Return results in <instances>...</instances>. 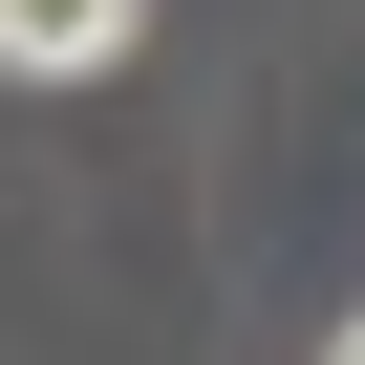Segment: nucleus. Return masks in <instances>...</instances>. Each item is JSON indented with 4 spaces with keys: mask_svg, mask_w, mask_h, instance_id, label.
<instances>
[{
    "mask_svg": "<svg viewBox=\"0 0 365 365\" xmlns=\"http://www.w3.org/2000/svg\"><path fill=\"white\" fill-rule=\"evenodd\" d=\"M322 365H365V322H344V344H322Z\"/></svg>",
    "mask_w": 365,
    "mask_h": 365,
    "instance_id": "f03ea898",
    "label": "nucleus"
},
{
    "mask_svg": "<svg viewBox=\"0 0 365 365\" xmlns=\"http://www.w3.org/2000/svg\"><path fill=\"white\" fill-rule=\"evenodd\" d=\"M150 0H0V86H108Z\"/></svg>",
    "mask_w": 365,
    "mask_h": 365,
    "instance_id": "f257e3e1",
    "label": "nucleus"
}]
</instances>
